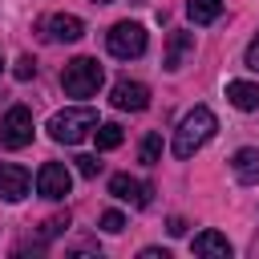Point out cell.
Returning <instances> with one entry per match:
<instances>
[{"mask_svg":"<svg viewBox=\"0 0 259 259\" xmlns=\"http://www.w3.org/2000/svg\"><path fill=\"white\" fill-rule=\"evenodd\" d=\"M142 259H170V255H166L162 247H146V251H142Z\"/></svg>","mask_w":259,"mask_h":259,"instance_id":"24","label":"cell"},{"mask_svg":"<svg viewBox=\"0 0 259 259\" xmlns=\"http://www.w3.org/2000/svg\"><path fill=\"white\" fill-rule=\"evenodd\" d=\"M28 142H32V113L24 105H12L0 117V146L4 150H24Z\"/></svg>","mask_w":259,"mask_h":259,"instance_id":"5","label":"cell"},{"mask_svg":"<svg viewBox=\"0 0 259 259\" xmlns=\"http://www.w3.org/2000/svg\"><path fill=\"white\" fill-rule=\"evenodd\" d=\"M101 81H105V69L93 57H73L65 65V73H61V89L69 97H93L101 89Z\"/></svg>","mask_w":259,"mask_h":259,"instance_id":"3","label":"cell"},{"mask_svg":"<svg viewBox=\"0 0 259 259\" xmlns=\"http://www.w3.org/2000/svg\"><path fill=\"white\" fill-rule=\"evenodd\" d=\"M214 130H219L214 113H210L206 105H194V109L178 121V130H174V158H194V154L214 138Z\"/></svg>","mask_w":259,"mask_h":259,"instance_id":"1","label":"cell"},{"mask_svg":"<svg viewBox=\"0 0 259 259\" xmlns=\"http://www.w3.org/2000/svg\"><path fill=\"white\" fill-rule=\"evenodd\" d=\"M77 170H81V174H85V178H93V174H97V170H101V162H97V158H93V154H81V158H77Z\"/></svg>","mask_w":259,"mask_h":259,"instance_id":"20","label":"cell"},{"mask_svg":"<svg viewBox=\"0 0 259 259\" xmlns=\"http://www.w3.org/2000/svg\"><path fill=\"white\" fill-rule=\"evenodd\" d=\"M109 101H113V109H134V113H138V109L150 105V89H146L142 81H125V77H121V81L113 85Z\"/></svg>","mask_w":259,"mask_h":259,"instance_id":"9","label":"cell"},{"mask_svg":"<svg viewBox=\"0 0 259 259\" xmlns=\"http://www.w3.org/2000/svg\"><path fill=\"white\" fill-rule=\"evenodd\" d=\"M73 190V174H69V166L65 162H45L40 170H36V194L40 198H65Z\"/></svg>","mask_w":259,"mask_h":259,"instance_id":"6","label":"cell"},{"mask_svg":"<svg viewBox=\"0 0 259 259\" xmlns=\"http://www.w3.org/2000/svg\"><path fill=\"white\" fill-rule=\"evenodd\" d=\"M28 186H32V178H28L24 166H16V162H0V198L20 202V198L28 194Z\"/></svg>","mask_w":259,"mask_h":259,"instance_id":"8","label":"cell"},{"mask_svg":"<svg viewBox=\"0 0 259 259\" xmlns=\"http://www.w3.org/2000/svg\"><path fill=\"white\" fill-rule=\"evenodd\" d=\"M101 231H109V235L125 231V214H121V210H105V214H101Z\"/></svg>","mask_w":259,"mask_h":259,"instance_id":"18","label":"cell"},{"mask_svg":"<svg viewBox=\"0 0 259 259\" xmlns=\"http://www.w3.org/2000/svg\"><path fill=\"white\" fill-rule=\"evenodd\" d=\"M45 36H49V40H57V45H73V40H81V36H85V20H81V16H73V12H57V16H49V20H45Z\"/></svg>","mask_w":259,"mask_h":259,"instance_id":"7","label":"cell"},{"mask_svg":"<svg viewBox=\"0 0 259 259\" xmlns=\"http://www.w3.org/2000/svg\"><path fill=\"white\" fill-rule=\"evenodd\" d=\"M227 101L235 109L251 113V109H259V85L255 81H227Z\"/></svg>","mask_w":259,"mask_h":259,"instance_id":"13","label":"cell"},{"mask_svg":"<svg viewBox=\"0 0 259 259\" xmlns=\"http://www.w3.org/2000/svg\"><path fill=\"white\" fill-rule=\"evenodd\" d=\"M0 69H4V65H0Z\"/></svg>","mask_w":259,"mask_h":259,"instance_id":"26","label":"cell"},{"mask_svg":"<svg viewBox=\"0 0 259 259\" xmlns=\"http://www.w3.org/2000/svg\"><path fill=\"white\" fill-rule=\"evenodd\" d=\"M12 73H16V81H32V77H36V61H32V57H20Z\"/></svg>","mask_w":259,"mask_h":259,"instance_id":"19","label":"cell"},{"mask_svg":"<svg viewBox=\"0 0 259 259\" xmlns=\"http://www.w3.org/2000/svg\"><path fill=\"white\" fill-rule=\"evenodd\" d=\"M109 194H113V198H121V202H134V206H146L154 190H150L146 182H138V178H130V174H113V178H109Z\"/></svg>","mask_w":259,"mask_h":259,"instance_id":"11","label":"cell"},{"mask_svg":"<svg viewBox=\"0 0 259 259\" xmlns=\"http://www.w3.org/2000/svg\"><path fill=\"white\" fill-rule=\"evenodd\" d=\"M190 53H194V32H186V28L170 32V40H166V57H162V69H166V73H178V69L186 65Z\"/></svg>","mask_w":259,"mask_h":259,"instance_id":"10","label":"cell"},{"mask_svg":"<svg viewBox=\"0 0 259 259\" xmlns=\"http://www.w3.org/2000/svg\"><path fill=\"white\" fill-rule=\"evenodd\" d=\"M231 170H235V178H239V182H259V150H251V146L235 150Z\"/></svg>","mask_w":259,"mask_h":259,"instance_id":"14","label":"cell"},{"mask_svg":"<svg viewBox=\"0 0 259 259\" xmlns=\"http://www.w3.org/2000/svg\"><path fill=\"white\" fill-rule=\"evenodd\" d=\"M243 61H247V69H255V73H259V32H255V40L247 45V57H243Z\"/></svg>","mask_w":259,"mask_h":259,"instance_id":"22","label":"cell"},{"mask_svg":"<svg viewBox=\"0 0 259 259\" xmlns=\"http://www.w3.org/2000/svg\"><path fill=\"white\" fill-rule=\"evenodd\" d=\"M97 4H109V0H97Z\"/></svg>","mask_w":259,"mask_h":259,"instance_id":"25","label":"cell"},{"mask_svg":"<svg viewBox=\"0 0 259 259\" xmlns=\"http://www.w3.org/2000/svg\"><path fill=\"white\" fill-rule=\"evenodd\" d=\"M219 12H223V0H190V4H186V16H190L194 24H210Z\"/></svg>","mask_w":259,"mask_h":259,"instance_id":"15","label":"cell"},{"mask_svg":"<svg viewBox=\"0 0 259 259\" xmlns=\"http://www.w3.org/2000/svg\"><path fill=\"white\" fill-rule=\"evenodd\" d=\"M105 45H109V53H113L117 61H130V57H142V53H146L150 36H146V28H142L138 20H117V24L105 32Z\"/></svg>","mask_w":259,"mask_h":259,"instance_id":"4","label":"cell"},{"mask_svg":"<svg viewBox=\"0 0 259 259\" xmlns=\"http://www.w3.org/2000/svg\"><path fill=\"white\" fill-rule=\"evenodd\" d=\"M65 227H69V214H53V219L45 223V235H61Z\"/></svg>","mask_w":259,"mask_h":259,"instance_id":"21","label":"cell"},{"mask_svg":"<svg viewBox=\"0 0 259 259\" xmlns=\"http://www.w3.org/2000/svg\"><path fill=\"white\" fill-rule=\"evenodd\" d=\"M166 231H170V235H186V219H178V214H174V219L166 223Z\"/></svg>","mask_w":259,"mask_h":259,"instance_id":"23","label":"cell"},{"mask_svg":"<svg viewBox=\"0 0 259 259\" xmlns=\"http://www.w3.org/2000/svg\"><path fill=\"white\" fill-rule=\"evenodd\" d=\"M93 134H97V150H117V146H121V138H125L117 121H105V125H97Z\"/></svg>","mask_w":259,"mask_h":259,"instance_id":"16","label":"cell"},{"mask_svg":"<svg viewBox=\"0 0 259 259\" xmlns=\"http://www.w3.org/2000/svg\"><path fill=\"white\" fill-rule=\"evenodd\" d=\"M138 158H142V166H154V162L162 158V134H146V138H142Z\"/></svg>","mask_w":259,"mask_h":259,"instance_id":"17","label":"cell"},{"mask_svg":"<svg viewBox=\"0 0 259 259\" xmlns=\"http://www.w3.org/2000/svg\"><path fill=\"white\" fill-rule=\"evenodd\" d=\"M93 130H97V109H89V105H73V109H61L49 117V138L61 146H77Z\"/></svg>","mask_w":259,"mask_h":259,"instance_id":"2","label":"cell"},{"mask_svg":"<svg viewBox=\"0 0 259 259\" xmlns=\"http://www.w3.org/2000/svg\"><path fill=\"white\" fill-rule=\"evenodd\" d=\"M190 251H194V255H206V259H231V243H227V235H219V231L194 235Z\"/></svg>","mask_w":259,"mask_h":259,"instance_id":"12","label":"cell"}]
</instances>
